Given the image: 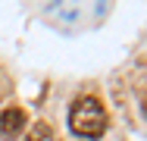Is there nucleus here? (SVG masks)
Returning <instances> with one entry per match:
<instances>
[{
  "label": "nucleus",
  "mask_w": 147,
  "mask_h": 141,
  "mask_svg": "<svg viewBox=\"0 0 147 141\" xmlns=\"http://www.w3.org/2000/svg\"><path fill=\"white\" fill-rule=\"evenodd\" d=\"M25 141H57V138H53V129L47 122H34L28 132H25Z\"/></svg>",
  "instance_id": "nucleus-3"
},
{
  "label": "nucleus",
  "mask_w": 147,
  "mask_h": 141,
  "mask_svg": "<svg viewBox=\"0 0 147 141\" xmlns=\"http://www.w3.org/2000/svg\"><path fill=\"white\" fill-rule=\"evenodd\" d=\"M69 129L78 138H100L107 132V110L97 97H78L69 110Z\"/></svg>",
  "instance_id": "nucleus-1"
},
{
  "label": "nucleus",
  "mask_w": 147,
  "mask_h": 141,
  "mask_svg": "<svg viewBox=\"0 0 147 141\" xmlns=\"http://www.w3.org/2000/svg\"><path fill=\"white\" fill-rule=\"evenodd\" d=\"M25 110L22 107H9V110H3L0 113V135L3 138H16L22 129H25Z\"/></svg>",
  "instance_id": "nucleus-2"
}]
</instances>
